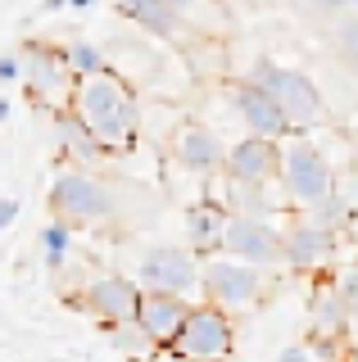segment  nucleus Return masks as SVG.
I'll use <instances>...</instances> for the list:
<instances>
[{
    "label": "nucleus",
    "mask_w": 358,
    "mask_h": 362,
    "mask_svg": "<svg viewBox=\"0 0 358 362\" xmlns=\"http://www.w3.org/2000/svg\"><path fill=\"white\" fill-rule=\"evenodd\" d=\"M69 109L86 122V132L100 141V150L109 158H122L141 145V100L114 68H105L96 77H82Z\"/></svg>",
    "instance_id": "nucleus-1"
},
{
    "label": "nucleus",
    "mask_w": 358,
    "mask_h": 362,
    "mask_svg": "<svg viewBox=\"0 0 358 362\" xmlns=\"http://www.w3.org/2000/svg\"><path fill=\"white\" fill-rule=\"evenodd\" d=\"M46 204H50L54 222H64V226H105L118 213L114 186L105 177L86 173V168H73V163L54 173Z\"/></svg>",
    "instance_id": "nucleus-2"
},
{
    "label": "nucleus",
    "mask_w": 358,
    "mask_h": 362,
    "mask_svg": "<svg viewBox=\"0 0 358 362\" xmlns=\"http://www.w3.org/2000/svg\"><path fill=\"white\" fill-rule=\"evenodd\" d=\"M250 82H254V86H263L267 95L277 100V109L286 113L290 132L322 127V122L331 118L322 86L313 82L308 73H299V68H286V64H277V59H259V64L250 68Z\"/></svg>",
    "instance_id": "nucleus-3"
},
{
    "label": "nucleus",
    "mask_w": 358,
    "mask_h": 362,
    "mask_svg": "<svg viewBox=\"0 0 358 362\" xmlns=\"http://www.w3.org/2000/svg\"><path fill=\"white\" fill-rule=\"evenodd\" d=\"M277 181H282V199L290 204V209H299V213L318 209L322 199L335 195V168H331V158L322 154L313 141H299V136L290 145H282Z\"/></svg>",
    "instance_id": "nucleus-4"
},
{
    "label": "nucleus",
    "mask_w": 358,
    "mask_h": 362,
    "mask_svg": "<svg viewBox=\"0 0 358 362\" xmlns=\"http://www.w3.org/2000/svg\"><path fill=\"white\" fill-rule=\"evenodd\" d=\"M18 68H23V82H28V95L37 105L54 109H69L73 105V90H77V77L69 68V50L59 41H46V37H28L18 45Z\"/></svg>",
    "instance_id": "nucleus-5"
},
{
    "label": "nucleus",
    "mask_w": 358,
    "mask_h": 362,
    "mask_svg": "<svg viewBox=\"0 0 358 362\" xmlns=\"http://www.w3.org/2000/svg\"><path fill=\"white\" fill-rule=\"evenodd\" d=\"M236 349V322L214 303H191L186 322L168 339V354L177 362H227Z\"/></svg>",
    "instance_id": "nucleus-6"
},
{
    "label": "nucleus",
    "mask_w": 358,
    "mask_h": 362,
    "mask_svg": "<svg viewBox=\"0 0 358 362\" xmlns=\"http://www.w3.org/2000/svg\"><path fill=\"white\" fill-rule=\"evenodd\" d=\"M200 294H204V303H214L222 313L254 308L263 299V272L250 267V263H236L227 254L204 258L200 263Z\"/></svg>",
    "instance_id": "nucleus-7"
},
{
    "label": "nucleus",
    "mask_w": 358,
    "mask_h": 362,
    "mask_svg": "<svg viewBox=\"0 0 358 362\" xmlns=\"http://www.w3.org/2000/svg\"><path fill=\"white\" fill-rule=\"evenodd\" d=\"M137 286L141 290H159V294H177L191 303V294L200 290V258L186 245H154L141 254L137 263Z\"/></svg>",
    "instance_id": "nucleus-8"
},
{
    "label": "nucleus",
    "mask_w": 358,
    "mask_h": 362,
    "mask_svg": "<svg viewBox=\"0 0 358 362\" xmlns=\"http://www.w3.org/2000/svg\"><path fill=\"white\" fill-rule=\"evenodd\" d=\"M222 254L250 267H282V226H272L259 213H231L227 235H222Z\"/></svg>",
    "instance_id": "nucleus-9"
},
{
    "label": "nucleus",
    "mask_w": 358,
    "mask_h": 362,
    "mask_svg": "<svg viewBox=\"0 0 358 362\" xmlns=\"http://www.w3.org/2000/svg\"><path fill=\"white\" fill-rule=\"evenodd\" d=\"M137 303H141V286L127 281V276H96V281H86V290L77 294V299L69 294V308L96 317L100 331L137 322Z\"/></svg>",
    "instance_id": "nucleus-10"
},
{
    "label": "nucleus",
    "mask_w": 358,
    "mask_h": 362,
    "mask_svg": "<svg viewBox=\"0 0 358 362\" xmlns=\"http://www.w3.org/2000/svg\"><path fill=\"white\" fill-rule=\"evenodd\" d=\"M335 254H340V235L322 231V226H313L304 218L282 226V267L318 276V272H327L335 263Z\"/></svg>",
    "instance_id": "nucleus-11"
},
{
    "label": "nucleus",
    "mask_w": 358,
    "mask_h": 362,
    "mask_svg": "<svg viewBox=\"0 0 358 362\" xmlns=\"http://www.w3.org/2000/svg\"><path fill=\"white\" fill-rule=\"evenodd\" d=\"M227 100L231 109H236V118L245 122V132L250 136H263V141H290V122L286 113L277 109V100L267 95L263 86H254L250 77H236V82H227Z\"/></svg>",
    "instance_id": "nucleus-12"
},
{
    "label": "nucleus",
    "mask_w": 358,
    "mask_h": 362,
    "mask_svg": "<svg viewBox=\"0 0 358 362\" xmlns=\"http://www.w3.org/2000/svg\"><path fill=\"white\" fill-rule=\"evenodd\" d=\"M277 168H282V141H263V136H241L227 145V181L236 186H272Z\"/></svg>",
    "instance_id": "nucleus-13"
},
{
    "label": "nucleus",
    "mask_w": 358,
    "mask_h": 362,
    "mask_svg": "<svg viewBox=\"0 0 358 362\" xmlns=\"http://www.w3.org/2000/svg\"><path fill=\"white\" fill-rule=\"evenodd\" d=\"M173 158L186 168V173H222L227 168V145H222L218 132H209L204 122H182L173 132Z\"/></svg>",
    "instance_id": "nucleus-14"
},
{
    "label": "nucleus",
    "mask_w": 358,
    "mask_h": 362,
    "mask_svg": "<svg viewBox=\"0 0 358 362\" xmlns=\"http://www.w3.org/2000/svg\"><path fill=\"white\" fill-rule=\"evenodd\" d=\"M191 303L177 299V294H159V290H141V303H137V326L150 335L154 349H168V339L177 335V326L186 322Z\"/></svg>",
    "instance_id": "nucleus-15"
},
{
    "label": "nucleus",
    "mask_w": 358,
    "mask_h": 362,
    "mask_svg": "<svg viewBox=\"0 0 358 362\" xmlns=\"http://www.w3.org/2000/svg\"><path fill=\"white\" fill-rule=\"evenodd\" d=\"M114 9L127 23H137L141 32H150V37H159V41H173V45H182L195 32L191 23L177 14L173 5H163V0H114Z\"/></svg>",
    "instance_id": "nucleus-16"
},
{
    "label": "nucleus",
    "mask_w": 358,
    "mask_h": 362,
    "mask_svg": "<svg viewBox=\"0 0 358 362\" xmlns=\"http://www.w3.org/2000/svg\"><path fill=\"white\" fill-rule=\"evenodd\" d=\"M50 127H54V145H59V154L69 158L73 168H86V173H91V168H100L105 163V150H100V141L91 132H86V122L77 118L73 109H54L50 113Z\"/></svg>",
    "instance_id": "nucleus-17"
},
{
    "label": "nucleus",
    "mask_w": 358,
    "mask_h": 362,
    "mask_svg": "<svg viewBox=\"0 0 358 362\" xmlns=\"http://www.w3.org/2000/svg\"><path fill=\"white\" fill-rule=\"evenodd\" d=\"M227 218L231 209L204 199V204H191L186 209V249L204 263V258H218L222 254V235H227Z\"/></svg>",
    "instance_id": "nucleus-18"
},
{
    "label": "nucleus",
    "mask_w": 358,
    "mask_h": 362,
    "mask_svg": "<svg viewBox=\"0 0 358 362\" xmlns=\"http://www.w3.org/2000/svg\"><path fill=\"white\" fill-rule=\"evenodd\" d=\"M308 322H313V335H335L345 339V331H350V317H345V303L340 294H335V281L331 286H318L308 299Z\"/></svg>",
    "instance_id": "nucleus-19"
},
{
    "label": "nucleus",
    "mask_w": 358,
    "mask_h": 362,
    "mask_svg": "<svg viewBox=\"0 0 358 362\" xmlns=\"http://www.w3.org/2000/svg\"><path fill=\"white\" fill-rule=\"evenodd\" d=\"M37 249H41L46 272H64V267H69V258H73V226H64V222L50 218L37 231Z\"/></svg>",
    "instance_id": "nucleus-20"
},
{
    "label": "nucleus",
    "mask_w": 358,
    "mask_h": 362,
    "mask_svg": "<svg viewBox=\"0 0 358 362\" xmlns=\"http://www.w3.org/2000/svg\"><path fill=\"white\" fill-rule=\"evenodd\" d=\"M304 222L313 226H322V231H331V235H345V231H354V222H358V213L345 204L340 195H331V199H322L318 209H308V213H299Z\"/></svg>",
    "instance_id": "nucleus-21"
},
{
    "label": "nucleus",
    "mask_w": 358,
    "mask_h": 362,
    "mask_svg": "<svg viewBox=\"0 0 358 362\" xmlns=\"http://www.w3.org/2000/svg\"><path fill=\"white\" fill-rule=\"evenodd\" d=\"M331 50H335V59L350 68V73H358V14L354 9L331 23Z\"/></svg>",
    "instance_id": "nucleus-22"
},
{
    "label": "nucleus",
    "mask_w": 358,
    "mask_h": 362,
    "mask_svg": "<svg viewBox=\"0 0 358 362\" xmlns=\"http://www.w3.org/2000/svg\"><path fill=\"white\" fill-rule=\"evenodd\" d=\"M64 50H69V68H73L77 82H82V77H96V73H105V68H109V64H105V50H100L96 41H86V37H73Z\"/></svg>",
    "instance_id": "nucleus-23"
},
{
    "label": "nucleus",
    "mask_w": 358,
    "mask_h": 362,
    "mask_svg": "<svg viewBox=\"0 0 358 362\" xmlns=\"http://www.w3.org/2000/svg\"><path fill=\"white\" fill-rule=\"evenodd\" d=\"M163 5H173L191 28H204V23H209V28H222V23H227V14H222L218 0H163Z\"/></svg>",
    "instance_id": "nucleus-24"
},
{
    "label": "nucleus",
    "mask_w": 358,
    "mask_h": 362,
    "mask_svg": "<svg viewBox=\"0 0 358 362\" xmlns=\"http://www.w3.org/2000/svg\"><path fill=\"white\" fill-rule=\"evenodd\" d=\"M109 344L122 349V354H154V344H150V335L141 331L137 322H127V326H109Z\"/></svg>",
    "instance_id": "nucleus-25"
},
{
    "label": "nucleus",
    "mask_w": 358,
    "mask_h": 362,
    "mask_svg": "<svg viewBox=\"0 0 358 362\" xmlns=\"http://www.w3.org/2000/svg\"><path fill=\"white\" fill-rule=\"evenodd\" d=\"M335 294L345 303V317H350V331H358V267H345L335 276Z\"/></svg>",
    "instance_id": "nucleus-26"
},
{
    "label": "nucleus",
    "mask_w": 358,
    "mask_h": 362,
    "mask_svg": "<svg viewBox=\"0 0 358 362\" xmlns=\"http://www.w3.org/2000/svg\"><path fill=\"white\" fill-rule=\"evenodd\" d=\"M295 5L308 9V14H318V18H340V14L354 9V0H295Z\"/></svg>",
    "instance_id": "nucleus-27"
},
{
    "label": "nucleus",
    "mask_w": 358,
    "mask_h": 362,
    "mask_svg": "<svg viewBox=\"0 0 358 362\" xmlns=\"http://www.w3.org/2000/svg\"><path fill=\"white\" fill-rule=\"evenodd\" d=\"M23 82V68H18V54H0V86Z\"/></svg>",
    "instance_id": "nucleus-28"
},
{
    "label": "nucleus",
    "mask_w": 358,
    "mask_h": 362,
    "mask_svg": "<svg viewBox=\"0 0 358 362\" xmlns=\"http://www.w3.org/2000/svg\"><path fill=\"white\" fill-rule=\"evenodd\" d=\"M277 362H313V354H308V344H286L277 354Z\"/></svg>",
    "instance_id": "nucleus-29"
},
{
    "label": "nucleus",
    "mask_w": 358,
    "mask_h": 362,
    "mask_svg": "<svg viewBox=\"0 0 358 362\" xmlns=\"http://www.w3.org/2000/svg\"><path fill=\"white\" fill-rule=\"evenodd\" d=\"M14 218H18V199H14V195H9V199H0V231H5V226L14 222Z\"/></svg>",
    "instance_id": "nucleus-30"
},
{
    "label": "nucleus",
    "mask_w": 358,
    "mask_h": 362,
    "mask_svg": "<svg viewBox=\"0 0 358 362\" xmlns=\"http://www.w3.org/2000/svg\"><path fill=\"white\" fill-rule=\"evenodd\" d=\"M64 5H69V9H77V14H82V9H96L100 0H64Z\"/></svg>",
    "instance_id": "nucleus-31"
},
{
    "label": "nucleus",
    "mask_w": 358,
    "mask_h": 362,
    "mask_svg": "<svg viewBox=\"0 0 358 362\" xmlns=\"http://www.w3.org/2000/svg\"><path fill=\"white\" fill-rule=\"evenodd\" d=\"M340 362H358V344H345V354H340Z\"/></svg>",
    "instance_id": "nucleus-32"
},
{
    "label": "nucleus",
    "mask_w": 358,
    "mask_h": 362,
    "mask_svg": "<svg viewBox=\"0 0 358 362\" xmlns=\"http://www.w3.org/2000/svg\"><path fill=\"white\" fill-rule=\"evenodd\" d=\"M0 122H9V100L0 95Z\"/></svg>",
    "instance_id": "nucleus-33"
},
{
    "label": "nucleus",
    "mask_w": 358,
    "mask_h": 362,
    "mask_svg": "<svg viewBox=\"0 0 358 362\" xmlns=\"http://www.w3.org/2000/svg\"><path fill=\"white\" fill-rule=\"evenodd\" d=\"M354 14H358V0H354Z\"/></svg>",
    "instance_id": "nucleus-34"
},
{
    "label": "nucleus",
    "mask_w": 358,
    "mask_h": 362,
    "mask_svg": "<svg viewBox=\"0 0 358 362\" xmlns=\"http://www.w3.org/2000/svg\"><path fill=\"white\" fill-rule=\"evenodd\" d=\"M354 231H358V222H354Z\"/></svg>",
    "instance_id": "nucleus-35"
}]
</instances>
